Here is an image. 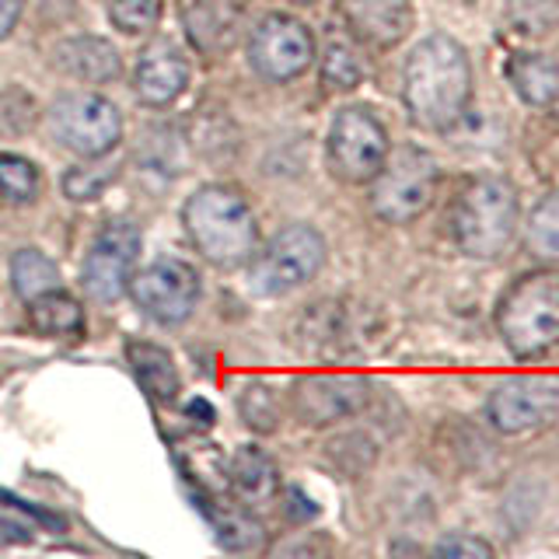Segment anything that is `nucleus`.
<instances>
[{
	"mask_svg": "<svg viewBox=\"0 0 559 559\" xmlns=\"http://www.w3.org/2000/svg\"><path fill=\"white\" fill-rule=\"evenodd\" d=\"M402 102L419 130H451L472 102V63L465 46L444 32L419 39L402 67Z\"/></svg>",
	"mask_w": 559,
	"mask_h": 559,
	"instance_id": "1",
	"label": "nucleus"
},
{
	"mask_svg": "<svg viewBox=\"0 0 559 559\" xmlns=\"http://www.w3.org/2000/svg\"><path fill=\"white\" fill-rule=\"evenodd\" d=\"M497 336L514 360H542L559 346V270L518 276L497 301Z\"/></svg>",
	"mask_w": 559,
	"mask_h": 559,
	"instance_id": "2",
	"label": "nucleus"
},
{
	"mask_svg": "<svg viewBox=\"0 0 559 559\" xmlns=\"http://www.w3.org/2000/svg\"><path fill=\"white\" fill-rule=\"evenodd\" d=\"M182 224L197 252L214 266H245L259 249V224L249 200L231 186H203L189 197Z\"/></svg>",
	"mask_w": 559,
	"mask_h": 559,
	"instance_id": "3",
	"label": "nucleus"
},
{
	"mask_svg": "<svg viewBox=\"0 0 559 559\" xmlns=\"http://www.w3.org/2000/svg\"><path fill=\"white\" fill-rule=\"evenodd\" d=\"M521 224V197L503 175H483L468 182L451 210L454 245L468 259H497L511 249Z\"/></svg>",
	"mask_w": 559,
	"mask_h": 559,
	"instance_id": "4",
	"label": "nucleus"
},
{
	"mask_svg": "<svg viewBox=\"0 0 559 559\" xmlns=\"http://www.w3.org/2000/svg\"><path fill=\"white\" fill-rule=\"evenodd\" d=\"M367 186H371V210L384 224H413L430 210L441 186V168L433 154L406 144L389 151L381 171Z\"/></svg>",
	"mask_w": 559,
	"mask_h": 559,
	"instance_id": "5",
	"label": "nucleus"
},
{
	"mask_svg": "<svg viewBox=\"0 0 559 559\" xmlns=\"http://www.w3.org/2000/svg\"><path fill=\"white\" fill-rule=\"evenodd\" d=\"M325 255L329 245L311 224H290L266 249H255L249 259V284L259 297H284L319 276Z\"/></svg>",
	"mask_w": 559,
	"mask_h": 559,
	"instance_id": "6",
	"label": "nucleus"
},
{
	"mask_svg": "<svg viewBox=\"0 0 559 559\" xmlns=\"http://www.w3.org/2000/svg\"><path fill=\"white\" fill-rule=\"evenodd\" d=\"M389 151H392L389 130H384V122L371 109H364V105L340 109L336 119H332L329 136H325V154H329V168L340 182L367 186L381 171Z\"/></svg>",
	"mask_w": 559,
	"mask_h": 559,
	"instance_id": "7",
	"label": "nucleus"
},
{
	"mask_svg": "<svg viewBox=\"0 0 559 559\" xmlns=\"http://www.w3.org/2000/svg\"><path fill=\"white\" fill-rule=\"evenodd\" d=\"M49 130L67 151L81 157H105L122 140V116L98 92H70L49 105Z\"/></svg>",
	"mask_w": 559,
	"mask_h": 559,
	"instance_id": "8",
	"label": "nucleus"
},
{
	"mask_svg": "<svg viewBox=\"0 0 559 559\" xmlns=\"http://www.w3.org/2000/svg\"><path fill=\"white\" fill-rule=\"evenodd\" d=\"M486 419L503 437L535 433L559 419V381L518 374L503 378L486 399Z\"/></svg>",
	"mask_w": 559,
	"mask_h": 559,
	"instance_id": "9",
	"label": "nucleus"
},
{
	"mask_svg": "<svg viewBox=\"0 0 559 559\" xmlns=\"http://www.w3.org/2000/svg\"><path fill=\"white\" fill-rule=\"evenodd\" d=\"M127 290L136 301V308H144V314L165 325H179L189 319L200 301V273L186 259L162 255L151 266L133 273Z\"/></svg>",
	"mask_w": 559,
	"mask_h": 559,
	"instance_id": "10",
	"label": "nucleus"
},
{
	"mask_svg": "<svg viewBox=\"0 0 559 559\" xmlns=\"http://www.w3.org/2000/svg\"><path fill=\"white\" fill-rule=\"evenodd\" d=\"M314 60V35L305 22L290 14H266L252 28L249 39V63L259 78L273 84H287L301 78Z\"/></svg>",
	"mask_w": 559,
	"mask_h": 559,
	"instance_id": "11",
	"label": "nucleus"
},
{
	"mask_svg": "<svg viewBox=\"0 0 559 559\" xmlns=\"http://www.w3.org/2000/svg\"><path fill=\"white\" fill-rule=\"evenodd\" d=\"M140 259V231L130 221H112L102 227L98 238L92 241V252L84 255L81 287L98 305L119 301L130 287L133 266Z\"/></svg>",
	"mask_w": 559,
	"mask_h": 559,
	"instance_id": "12",
	"label": "nucleus"
},
{
	"mask_svg": "<svg viewBox=\"0 0 559 559\" xmlns=\"http://www.w3.org/2000/svg\"><path fill=\"white\" fill-rule=\"evenodd\" d=\"M367 399H371V384L360 374H308L294 381V409L308 427L357 416Z\"/></svg>",
	"mask_w": 559,
	"mask_h": 559,
	"instance_id": "13",
	"label": "nucleus"
},
{
	"mask_svg": "<svg viewBox=\"0 0 559 559\" xmlns=\"http://www.w3.org/2000/svg\"><path fill=\"white\" fill-rule=\"evenodd\" d=\"M349 35L371 49H392L413 28V0H340Z\"/></svg>",
	"mask_w": 559,
	"mask_h": 559,
	"instance_id": "14",
	"label": "nucleus"
},
{
	"mask_svg": "<svg viewBox=\"0 0 559 559\" xmlns=\"http://www.w3.org/2000/svg\"><path fill=\"white\" fill-rule=\"evenodd\" d=\"M189 84V60L175 43H154L140 52L133 70V92L151 109H165L186 92Z\"/></svg>",
	"mask_w": 559,
	"mask_h": 559,
	"instance_id": "15",
	"label": "nucleus"
},
{
	"mask_svg": "<svg viewBox=\"0 0 559 559\" xmlns=\"http://www.w3.org/2000/svg\"><path fill=\"white\" fill-rule=\"evenodd\" d=\"M182 22L192 49L217 60L238 43L241 8L235 0H189V8H182Z\"/></svg>",
	"mask_w": 559,
	"mask_h": 559,
	"instance_id": "16",
	"label": "nucleus"
},
{
	"mask_svg": "<svg viewBox=\"0 0 559 559\" xmlns=\"http://www.w3.org/2000/svg\"><path fill=\"white\" fill-rule=\"evenodd\" d=\"M52 63H57L67 78L84 84H109L119 78V52L112 43L98 39V35H74L52 49Z\"/></svg>",
	"mask_w": 559,
	"mask_h": 559,
	"instance_id": "17",
	"label": "nucleus"
},
{
	"mask_svg": "<svg viewBox=\"0 0 559 559\" xmlns=\"http://www.w3.org/2000/svg\"><path fill=\"white\" fill-rule=\"evenodd\" d=\"M227 476H231V489H235V497L241 500V507L270 503L276 497V489H280V468H276V462L262 448H255V444L241 448L235 454L231 468H227Z\"/></svg>",
	"mask_w": 559,
	"mask_h": 559,
	"instance_id": "18",
	"label": "nucleus"
},
{
	"mask_svg": "<svg viewBox=\"0 0 559 559\" xmlns=\"http://www.w3.org/2000/svg\"><path fill=\"white\" fill-rule=\"evenodd\" d=\"M127 357H130V367L140 381V389H144L154 402H162V406L165 402H175L182 381H179V367H175L165 346L133 340V343H127Z\"/></svg>",
	"mask_w": 559,
	"mask_h": 559,
	"instance_id": "19",
	"label": "nucleus"
},
{
	"mask_svg": "<svg viewBox=\"0 0 559 559\" xmlns=\"http://www.w3.org/2000/svg\"><path fill=\"white\" fill-rule=\"evenodd\" d=\"M507 81L514 84L521 102L546 109L559 98V63L549 60L546 52H518L507 63Z\"/></svg>",
	"mask_w": 559,
	"mask_h": 559,
	"instance_id": "20",
	"label": "nucleus"
},
{
	"mask_svg": "<svg viewBox=\"0 0 559 559\" xmlns=\"http://www.w3.org/2000/svg\"><path fill=\"white\" fill-rule=\"evenodd\" d=\"M28 322L39 336L52 340H78L84 332V311L63 287L46 290L28 301Z\"/></svg>",
	"mask_w": 559,
	"mask_h": 559,
	"instance_id": "21",
	"label": "nucleus"
},
{
	"mask_svg": "<svg viewBox=\"0 0 559 559\" xmlns=\"http://www.w3.org/2000/svg\"><path fill=\"white\" fill-rule=\"evenodd\" d=\"M11 287L28 305L32 297L63 287V276H60L57 262H52L49 255H43L39 249H22V252L11 255Z\"/></svg>",
	"mask_w": 559,
	"mask_h": 559,
	"instance_id": "22",
	"label": "nucleus"
},
{
	"mask_svg": "<svg viewBox=\"0 0 559 559\" xmlns=\"http://www.w3.org/2000/svg\"><path fill=\"white\" fill-rule=\"evenodd\" d=\"M524 249L542 262H559V192L542 197L524 224Z\"/></svg>",
	"mask_w": 559,
	"mask_h": 559,
	"instance_id": "23",
	"label": "nucleus"
},
{
	"mask_svg": "<svg viewBox=\"0 0 559 559\" xmlns=\"http://www.w3.org/2000/svg\"><path fill=\"white\" fill-rule=\"evenodd\" d=\"M0 197L8 203H32L39 197V171L28 157L0 154Z\"/></svg>",
	"mask_w": 559,
	"mask_h": 559,
	"instance_id": "24",
	"label": "nucleus"
},
{
	"mask_svg": "<svg viewBox=\"0 0 559 559\" xmlns=\"http://www.w3.org/2000/svg\"><path fill=\"white\" fill-rule=\"evenodd\" d=\"M364 81V67L346 43H329L322 57V84L329 92H354Z\"/></svg>",
	"mask_w": 559,
	"mask_h": 559,
	"instance_id": "25",
	"label": "nucleus"
},
{
	"mask_svg": "<svg viewBox=\"0 0 559 559\" xmlns=\"http://www.w3.org/2000/svg\"><path fill=\"white\" fill-rule=\"evenodd\" d=\"M238 413H241L245 424H249L252 430H259V433H270L280 424L276 395L262 381H249V384H245L241 395H238Z\"/></svg>",
	"mask_w": 559,
	"mask_h": 559,
	"instance_id": "26",
	"label": "nucleus"
},
{
	"mask_svg": "<svg viewBox=\"0 0 559 559\" xmlns=\"http://www.w3.org/2000/svg\"><path fill=\"white\" fill-rule=\"evenodd\" d=\"M35 119H39V105L25 87L11 84L0 92V136H25Z\"/></svg>",
	"mask_w": 559,
	"mask_h": 559,
	"instance_id": "27",
	"label": "nucleus"
},
{
	"mask_svg": "<svg viewBox=\"0 0 559 559\" xmlns=\"http://www.w3.org/2000/svg\"><path fill=\"white\" fill-rule=\"evenodd\" d=\"M511 25L521 35H546L559 28V0H511Z\"/></svg>",
	"mask_w": 559,
	"mask_h": 559,
	"instance_id": "28",
	"label": "nucleus"
},
{
	"mask_svg": "<svg viewBox=\"0 0 559 559\" xmlns=\"http://www.w3.org/2000/svg\"><path fill=\"white\" fill-rule=\"evenodd\" d=\"M162 17V0H112L109 4V22L122 35H144L157 25Z\"/></svg>",
	"mask_w": 559,
	"mask_h": 559,
	"instance_id": "29",
	"label": "nucleus"
},
{
	"mask_svg": "<svg viewBox=\"0 0 559 559\" xmlns=\"http://www.w3.org/2000/svg\"><path fill=\"white\" fill-rule=\"evenodd\" d=\"M217 538H221V546L224 549H252L255 542L262 538V528H259V521L249 518L245 511H221L217 514Z\"/></svg>",
	"mask_w": 559,
	"mask_h": 559,
	"instance_id": "30",
	"label": "nucleus"
},
{
	"mask_svg": "<svg viewBox=\"0 0 559 559\" xmlns=\"http://www.w3.org/2000/svg\"><path fill=\"white\" fill-rule=\"evenodd\" d=\"M112 179H116V168H70L63 175V192L70 200L87 203V200H98Z\"/></svg>",
	"mask_w": 559,
	"mask_h": 559,
	"instance_id": "31",
	"label": "nucleus"
},
{
	"mask_svg": "<svg viewBox=\"0 0 559 559\" xmlns=\"http://www.w3.org/2000/svg\"><path fill=\"white\" fill-rule=\"evenodd\" d=\"M433 556H448V559H493L497 549L489 546L486 538L468 535V532H451L444 538H437Z\"/></svg>",
	"mask_w": 559,
	"mask_h": 559,
	"instance_id": "32",
	"label": "nucleus"
},
{
	"mask_svg": "<svg viewBox=\"0 0 559 559\" xmlns=\"http://www.w3.org/2000/svg\"><path fill=\"white\" fill-rule=\"evenodd\" d=\"M22 11H25V0H0V39H8L14 32Z\"/></svg>",
	"mask_w": 559,
	"mask_h": 559,
	"instance_id": "33",
	"label": "nucleus"
},
{
	"mask_svg": "<svg viewBox=\"0 0 559 559\" xmlns=\"http://www.w3.org/2000/svg\"><path fill=\"white\" fill-rule=\"evenodd\" d=\"M28 538H32V535H28L25 524L0 518V546H17V542H28Z\"/></svg>",
	"mask_w": 559,
	"mask_h": 559,
	"instance_id": "34",
	"label": "nucleus"
},
{
	"mask_svg": "<svg viewBox=\"0 0 559 559\" xmlns=\"http://www.w3.org/2000/svg\"><path fill=\"white\" fill-rule=\"evenodd\" d=\"M297 4H314V0H297Z\"/></svg>",
	"mask_w": 559,
	"mask_h": 559,
	"instance_id": "35",
	"label": "nucleus"
},
{
	"mask_svg": "<svg viewBox=\"0 0 559 559\" xmlns=\"http://www.w3.org/2000/svg\"><path fill=\"white\" fill-rule=\"evenodd\" d=\"M459 4H468V0H459Z\"/></svg>",
	"mask_w": 559,
	"mask_h": 559,
	"instance_id": "36",
	"label": "nucleus"
}]
</instances>
